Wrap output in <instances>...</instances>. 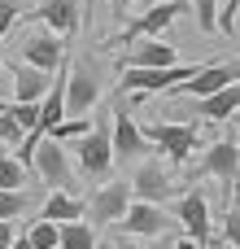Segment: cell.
<instances>
[{"label":"cell","mask_w":240,"mask_h":249,"mask_svg":"<svg viewBox=\"0 0 240 249\" xmlns=\"http://www.w3.org/2000/svg\"><path fill=\"white\" fill-rule=\"evenodd\" d=\"M31 175H39L52 193H70V197H79V175H74V166H70V149L57 144V140H48V136L35 144Z\"/></svg>","instance_id":"cell-1"},{"label":"cell","mask_w":240,"mask_h":249,"mask_svg":"<svg viewBox=\"0 0 240 249\" xmlns=\"http://www.w3.org/2000/svg\"><path fill=\"white\" fill-rule=\"evenodd\" d=\"M140 136H144L149 144H157V149L166 153V162H175V166H184L188 153H192L197 140H201L197 123H171V118H157V114H153L149 127H140Z\"/></svg>","instance_id":"cell-2"},{"label":"cell","mask_w":240,"mask_h":249,"mask_svg":"<svg viewBox=\"0 0 240 249\" xmlns=\"http://www.w3.org/2000/svg\"><path fill=\"white\" fill-rule=\"evenodd\" d=\"M74 162H79V171L92 175V179L109 175V166H114V144H109V123H105V118H101L96 127H87V131L74 140Z\"/></svg>","instance_id":"cell-3"},{"label":"cell","mask_w":240,"mask_h":249,"mask_svg":"<svg viewBox=\"0 0 240 249\" xmlns=\"http://www.w3.org/2000/svg\"><path fill=\"white\" fill-rule=\"evenodd\" d=\"M136 197H131V179H109V184H101L96 193H92V201H83V214H87V223H118L122 214H127V206H131Z\"/></svg>","instance_id":"cell-4"},{"label":"cell","mask_w":240,"mask_h":249,"mask_svg":"<svg viewBox=\"0 0 240 249\" xmlns=\"http://www.w3.org/2000/svg\"><path fill=\"white\" fill-rule=\"evenodd\" d=\"M188 9V0H162V4H149L140 18H131L127 26H122V35L114 39V44H136V39H157L179 13Z\"/></svg>","instance_id":"cell-5"},{"label":"cell","mask_w":240,"mask_h":249,"mask_svg":"<svg viewBox=\"0 0 240 249\" xmlns=\"http://www.w3.org/2000/svg\"><path fill=\"white\" fill-rule=\"evenodd\" d=\"M109 144H114V162H144V153H149V140L140 136V127L122 101L114 105V118H109Z\"/></svg>","instance_id":"cell-6"},{"label":"cell","mask_w":240,"mask_h":249,"mask_svg":"<svg viewBox=\"0 0 240 249\" xmlns=\"http://www.w3.org/2000/svg\"><path fill=\"white\" fill-rule=\"evenodd\" d=\"M210 61H192V66H166V70H122V88L127 92H171L175 83L192 79L197 70H206Z\"/></svg>","instance_id":"cell-7"},{"label":"cell","mask_w":240,"mask_h":249,"mask_svg":"<svg viewBox=\"0 0 240 249\" xmlns=\"http://www.w3.org/2000/svg\"><path fill=\"white\" fill-rule=\"evenodd\" d=\"M118 228L127 236H144V241H157V236H171L175 232V219L162 210V206H149V201H131L127 214L118 219Z\"/></svg>","instance_id":"cell-8"},{"label":"cell","mask_w":240,"mask_h":249,"mask_svg":"<svg viewBox=\"0 0 240 249\" xmlns=\"http://www.w3.org/2000/svg\"><path fill=\"white\" fill-rule=\"evenodd\" d=\"M236 79H240V61H210L206 70H197L192 79L175 83L171 92H175V96H197V101H206V96L223 92V88H227V83H236Z\"/></svg>","instance_id":"cell-9"},{"label":"cell","mask_w":240,"mask_h":249,"mask_svg":"<svg viewBox=\"0 0 240 249\" xmlns=\"http://www.w3.org/2000/svg\"><path fill=\"white\" fill-rule=\"evenodd\" d=\"M192 179H219V184H240V149L232 140H214L206 158L192 166Z\"/></svg>","instance_id":"cell-10"},{"label":"cell","mask_w":240,"mask_h":249,"mask_svg":"<svg viewBox=\"0 0 240 249\" xmlns=\"http://www.w3.org/2000/svg\"><path fill=\"white\" fill-rule=\"evenodd\" d=\"M101 101V79L87 66L66 70V118H87V109Z\"/></svg>","instance_id":"cell-11"},{"label":"cell","mask_w":240,"mask_h":249,"mask_svg":"<svg viewBox=\"0 0 240 249\" xmlns=\"http://www.w3.org/2000/svg\"><path fill=\"white\" fill-rule=\"evenodd\" d=\"M175 228H184V236L188 241H197V245H206L210 241V201H206V193H184L179 201H175Z\"/></svg>","instance_id":"cell-12"},{"label":"cell","mask_w":240,"mask_h":249,"mask_svg":"<svg viewBox=\"0 0 240 249\" xmlns=\"http://www.w3.org/2000/svg\"><path fill=\"white\" fill-rule=\"evenodd\" d=\"M17 61H26V66L52 74V70L66 61V44H61L52 31H35V35H26V39L17 44Z\"/></svg>","instance_id":"cell-13"},{"label":"cell","mask_w":240,"mask_h":249,"mask_svg":"<svg viewBox=\"0 0 240 249\" xmlns=\"http://www.w3.org/2000/svg\"><path fill=\"white\" fill-rule=\"evenodd\" d=\"M179 193V184L166 175V166H157V162H144L140 171H136V179H131V197L136 201H149V206H162V201H171Z\"/></svg>","instance_id":"cell-14"},{"label":"cell","mask_w":240,"mask_h":249,"mask_svg":"<svg viewBox=\"0 0 240 249\" xmlns=\"http://www.w3.org/2000/svg\"><path fill=\"white\" fill-rule=\"evenodd\" d=\"M166 66H179L175 44L166 39H136L131 53L122 57V70H166Z\"/></svg>","instance_id":"cell-15"},{"label":"cell","mask_w":240,"mask_h":249,"mask_svg":"<svg viewBox=\"0 0 240 249\" xmlns=\"http://www.w3.org/2000/svg\"><path fill=\"white\" fill-rule=\"evenodd\" d=\"M9 70V96L13 101H44V92H48V74L44 70H35V66H26V61H13V66H4Z\"/></svg>","instance_id":"cell-16"},{"label":"cell","mask_w":240,"mask_h":249,"mask_svg":"<svg viewBox=\"0 0 240 249\" xmlns=\"http://www.w3.org/2000/svg\"><path fill=\"white\" fill-rule=\"evenodd\" d=\"M31 18L44 22V31H52L57 39L61 35H74V26H79V0H44Z\"/></svg>","instance_id":"cell-17"},{"label":"cell","mask_w":240,"mask_h":249,"mask_svg":"<svg viewBox=\"0 0 240 249\" xmlns=\"http://www.w3.org/2000/svg\"><path fill=\"white\" fill-rule=\"evenodd\" d=\"M39 219H48V223H74V219H83V197H70V193H48V201H44Z\"/></svg>","instance_id":"cell-18"},{"label":"cell","mask_w":240,"mask_h":249,"mask_svg":"<svg viewBox=\"0 0 240 249\" xmlns=\"http://www.w3.org/2000/svg\"><path fill=\"white\" fill-rule=\"evenodd\" d=\"M236 109H240V79H236V83H227L223 92H214V96L201 101V114H206L210 123H223V118L236 114Z\"/></svg>","instance_id":"cell-19"},{"label":"cell","mask_w":240,"mask_h":249,"mask_svg":"<svg viewBox=\"0 0 240 249\" xmlns=\"http://www.w3.org/2000/svg\"><path fill=\"white\" fill-rule=\"evenodd\" d=\"M57 249H96L92 223L74 219V223H57Z\"/></svg>","instance_id":"cell-20"},{"label":"cell","mask_w":240,"mask_h":249,"mask_svg":"<svg viewBox=\"0 0 240 249\" xmlns=\"http://www.w3.org/2000/svg\"><path fill=\"white\" fill-rule=\"evenodd\" d=\"M26 184H31V171H22V166L13 162V153L0 149V188H4V193H17V188H26Z\"/></svg>","instance_id":"cell-21"},{"label":"cell","mask_w":240,"mask_h":249,"mask_svg":"<svg viewBox=\"0 0 240 249\" xmlns=\"http://www.w3.org/2000/svg\"><path fill=\"white\" fill-rule=\"evenodd\" d=\"M9 118L22 131H39V105L35 101H9Z\"/></svg>","instance_id":"cell-22"},{"label":"cell","mask_w":240,"mask_h":249,"mask_svg":"<svg viewBox=\"0 0 240 249\" xmlns=\"http://www.w3.org/2000/svg\"><path fill=\"white\" fill-rule=\"evenodd\" d=\"M26 201H31L26 188H17V193H4V188H0V223H13V219L26 210Z\"/></svg>","instance_id":"cell-23"},{"label":"cell","mask_w":240,"mask_h":249,"mask_svg":"<svg viewBox=\"0 0 240 249\" xmlns=\"http://www.w3.org/2000/svg\"><path fill=\"white\" fill-rule=\"evenodd\" d=\"M83 131H87V118H61V123L48 131V140H57V144H74Z\"/></svg>","instance_id":"cell-24"},{"label":"cell","mask_w":240,"mask_h":249,"mask_svg":"<svg viewBox=\"0 0 240 249\" xmlns=\"http://www.w3.org/2000/svg\"><path fill=\"white\" fill-rule=\"evenodd\" d=\"M26 241H31L35 249H57V223L35 219V223H31V232H26Z\"/></svg>","instance_id":"cell-25"},{"label":"cell","mask_w":240,"mask_h":249,"mask_svg":"<svg viewBox=\"0 0 240 249\" xmlns=\"http://www.w3.org/2000/svg\"><path fill=\"white\" fill-rule=\"evenodd\" d=\"M192 13L201 31H219V0H192Z\"/></svg>","instance_id":"cell-26"},{"label":"cell","mask_w":240,"mask_h":249,"mask_svg":"<svg viewBox=\"0 0 240 249\" xmlns=\"http://www.w3.org/2000/svg\"><path fill=\"white\" fill-rule=\"evenodd\" d=\"M22 136L26 131L9 118V101H0V144H22Z\"/></svg>","instance_id":"cell-27"},{"label":"cell","mask_w":240,"mask_h":249,"mask_svg":"<svg viewBox=\"0 0 240 249\" xmlns=\"http://www.w3.org/2000/svg\"><path fill=\"white\" fill-rule=\"evenodd\" d=\"M223 245L240 249V206H227V219H223Z\"/></svg>","instance_id":"cell-28"},{"label":"cell","mask_w":240,"mask_h":249,"mask_svg":"<svg viewBox=\"0 0 240 249\" xmlns=\"http://www.w3.org/2000/svg\"><path fill=\"white\" fill-rule=\"evenodd\" d=\"M236 13H240V0H219V31H236Z\"/></svg>","instance_id":"cell-29"},{"label":"cell","mask_w":240,"mask_h":249,"mask_svg":"<svg viewBox=\"0 0 240 249\" xmlns=\"http://www.w3.org/2000/svg\"><path fill=\"white\" fill-rule=\"evenodd\" d=\"M13 22H17V0H0V39L9 35Z\"/></svg>","instance_id":"cell-30"},{"label":"cell","mask_w":240,"mask_h":249,"mask_svg":"<svg viewBox=\"0 0 240 249\" xmlns=\"http://www.w3.org/2000/svg\"><path fill=\"white\" fill-rule=\"evenodd\" d=\"M13 236H17V232H13V223H0V249L13 245Z\"/></svg>","instance_id":"cell-31"},{"label":"cell","mask_w":240,"mask_h":249,"mask_svg":"<svg viewBox=\"0 0 240 249\" xmlns=\"http://www.w3.org/2000/svg\"><path fill=\"white\" fill-rule=\"evenodd\" d=\"M171 249H206V245H197V241H188V236H175V245Z\"/></svg>","instance_id":"cell-32"},{"label":"cell","mask_w":240,"mask_h":249,"mask_svg":"<svg viewBox=\"0 0 240 249\" xmlns=\"http://www.w3.org/2000/svg\"><path fill=\"white\" fill-rule=\"evenodd\" d=\"M9 96V70H4V61H0V101Z\"/></svg>","instance_id":"cell-33"},{"label":"cell","mask_w":240,"mask_h":249,"mask_svg":"<svg viewBox=\"0 0 240 249\" xmlns=\"http://www.w3.org/2000/svg\"><path fill=\"white\" fill-rule=\"evenodd\" d=\"M9 249H35V245H31V241H26V232H22V236H13V245H9Z\"/></svg>","instance_id":"cell-34"},{"label":"cell","mask_w":240,"mask_h":249,"mask_svg":"<svg viewBox=\"0 0 240 249\" xmlns=\"http://www.w3.org/2000/svg\"><path fill=\"white\" fill-rule=\"evenodd\" d=\"M109 249H149V245H140V241H118V245H109Z\"/></svg>","instance_id":"cell-35"},{"label":"cell","mask_w":240,"mask_h":249,"mask_svg":"<svg viewBox=\"0 0 240 249\" xmlns=\"http://www.w3.org/2000/svg\"><path fill=\"white\" fill-rule=\"evenodd\" d=\"M131 4H136V0H118V13H122V9H131Z\"/></svg>","instance_id":"cell-36"},{"label":"cell","mask_w":240,"mask_h":249,"mask_svg":"<svg viewBox=\"0 0 240 249\" xmlns=\"http://www.w3.org/2000/svg\"><path fill=\"white\" fill-rule=\"evenodd\" d=\"M136 4H144V9H149V4H162V0H136Z\"/></svg>","instance_id":"cell-37"},{"label":"cell","mask_w":240,"mask_h":249,"mask_svg":"<svg viewBox=\"0 0 240 249\" xmlns=\"http://www.w3.org/2000/svg\"><path fill=\"white\" fill-rule=\"evenodd\" d=\"M236 127H240V109H236Z\"/></svg>","instance_id":"cell-38"},{"label":"cell","mask_w":240,"mask_h":249,"mask_svg":"<svg viewBox=\"0 0 240 249\" xmlns=\"http://www.w3.org/2000/svg\"><path fill=\"white\" fill-rule=\"evenodd\" d=\"M96 249H109V245H96Z\"/></svg>","instance_id":"cell-39"},{"label":"cell","mask_w":240,"mask_h":249,"mask_svg":"<svg viewBox=\"0 0 240 249\" xmlns=\"http://www.w3.org/2000/svg\"><path fill=\"white\" fill-rule=\"evenodd\" d=\"M236 206H240V201H236Z\"/></svg>","instance_id":"cell-40"}]
</instances>
